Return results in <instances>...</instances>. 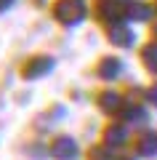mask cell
Instances as JSON below:
<instances>
[{
    "label": "cell",
    "mask_w": 157,
    "mask_h": 160,
    "mask_svg": "<svg viewBox=\"0 0 157 160\" xmlns=\"http://www.w3.org/2000/svg\"><path fill=\"white\" fill-rule=\"evenodd\" d=\"M51 13L59 24L72 27V24H80L85 19V3L83 0H53Z\"/></svg>",
    "instance_id": "cell-1"
},
{
    "label": "cell",
    "mask_w": 157,
    "mask_h": 160,
    "mask_svg": "<svg viewBox=\"0 0 157 160\" xmlns=\"http://www.w3.org/2000/svg\"><path fill=\"white\" fill-rule=\"evenodd\" d=\"M128 6L125 0H99V6H96V16L101 22H112L123 13V8Z\"/></svg>",
    "instance_id": "cell-2"
},
{
    "label": "cell",
    "mask_w": 157,
    "mask_h": 160,
    "mask_svg": "<svg viewBox=\"0 0 157 160\" xmlns=\"http://www.w3.org/2000/svg\"><path fill=\"white\" fill-rule=\"evenodd\" d=\"M51 64H53V59H48V56H37V59H29V64L22 69V75L24 78H37V75H43V72H48L51 69Z\"/></svg>",
    "instance_id": "cell-3"
},
{
    "label": "cell",
    "mask_w": 157,
    "mask_h": 160,
    "mask_svg": "<svg viewBox=\"0 0 157 160\" xmlns=\"http://www.w3.org/2000/svg\"><path fill=\"white\" fill-rule=\"evenodd\" d=\"M59 147H53V155L56 158H69V155H75V142H69V139H59Z\"/></svg>",
    "instance_id": "cell-4"
},
{
    "label": "cell",
    "mask_w": 157,
    "mask_h": 160,
    "mask_svg": "<svg viewBox=\"0 0 157 160\" xmlns=\"http://www.w3.org/2000/svg\"><path fill=\"white\" fill-rule=\"evenodd\" d=\"M109 38H112V43H120V46H128L130 43V32L128 29H120V27L109 29Z\"/></svg>",
    "instance_id": "cell-5"
},
{
    "label": "cell",
    "mask_w": 157,
    "mask_h": 160,
    "mask_svg": "<svg viewBox=\"0 0 157 160\" xmlns=\"http://www.w3.org/2000/svg\"><path fill=\"white\" fill-rule=\"evenodd\" d=\"M11 3H13V0H0V13L6 11V8H11Z\"/></svg>",
    "instance_id": "cell-6"
}]
</instances>
